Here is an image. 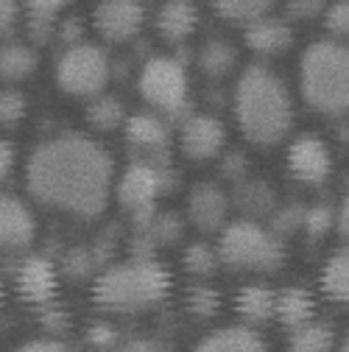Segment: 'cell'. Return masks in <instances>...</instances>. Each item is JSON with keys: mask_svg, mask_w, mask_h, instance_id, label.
I'll list each match as a JSON object with an SVG mask.
<instances>
[{"mask_svg": "<svg viewBox=\"0 0 349 352\" xmlns=\"http://www.w3.org/2000/svg\"><path fill=\"white\" fill-rule=\"evenodd\" d=\"M293 42V31L285 20L263 17L246 25V45L257 54H282Z\"/></svg>", "mask_w": 349, "mask_h": 352, "instance_id": "9a60e30c", "label": "cell"}, {"mask_svg": "<svg viewBox=\"0 0 349 352\" xmlns=\"http://www.w3.org/2000/svg\"><path fill=\"white\" fill-rule=\"evenodd\" d=\"M17 6L14 3H6V0H0V34H9L14 25H17Z\"/></svg>", "mask_w": 349, "mask_h": 352, "instance_id": "60d3db41", "label": "cell"}, {"mask_svg": "<svg viewBox=\"0 0 349 352\" xmlns=\"http://www.w3.org/2000/svg\"><path fill=\"white\" fill-rule=\"evenodd\" d=\"M12 165H14V146L6 143V140H0V182L9 176Z\"/></svg>", "mask_w": 349, "mask_h": 352, "instance_id": "7bdbcfd3", "label": "cell"}, {"mask_svg": "<svg viewBox=\"0 0 349 352\" xmlns=\"http://www.w3.org/2000/svg\"><path fill=\"white\" fill-rule=\"evenodd\" d=\"M0 302H3V285H0Z\"/></svg>", "mask_w": 349, "mask_h": 352, "instance_id": "c3c4849f", "label": "cell"}, {"mask_svg": "<svg viewBox=\"0 0 349 352\" xmlns=\"http://www.w3.org/2000/svg\"><path fill=\"white\" fill-rule=\"evenodd\" d=\"M302 96L324 115H341L349 107V54L341 42L322 39L304 51Z\"/></svg>", "mask_w": 349, "mask_h": 352, "instance_id": "3957f363", "label": "cell"}, {"mask_svg": "<svg viewBox=\"0 0 349 352\" xmlns=\"http://www.w3.org/2000/svg\"><path fill=\"white\" fill-rule=\"evenodd\" d=\"M25 96L17 90H3L0 93V123H17L25 118Z\"/></svg>", "mask_w": 349, "mask_h": 352, "instance_id": "4dcf8cb0", "label": "cell"}, {"mask_svg": "<svg viewBox=\"0 0 349 352\" xmlns=\"http://www.w3.org/2000/svg\"><path fill=\"white\" fill-rule=\"evenodd\" d=\"M87 120L101 131H112L126 120V112H123V104L117 98L104 96V98H95L90 104V109H87Z\"/></svg>", "mask_w": 349, "mask_h": 352, "instance_id": "4316f807", "label": "cell"}, {"mask_svg": "<svg viewBox=\"0 0 349 352\" xmlns=\"http://www.w3.org/2000/svg\"><path fill=\"white\" fill-rule=\"evenodd\" d=\"M288 168L296 179L308 182V185L324 182L333 170V157H330L327 143L313 138V135L299 138L288 151Z\"/></svg>", "mask_w": 349, "mask_h": 352, "instance_id": "9c48e42d", "label": "cell"}, {"mask_svg": "<svg viewBox=\"0 0 349 352\" xmlns=\"http://www.w3.org/2000/svg\"><path fill=\"white\" fill-rule=\"evenodd\" d=\"M54 28H56V23H36V20H28V34H31V39H36V42H48V39L54 36Z\"/></svg>", "mask_w": 349, "mask_h": 352, "instance_id": "ee69618b", "label": "cell"}, {"mask_svg": "<svg viewBox=\"0 0 349 352\" xmlns=\"http://www.w3.org/2000/svg\"><path fill=\"white\" fill-rule=\"evenodd\" d=\"M93 20H95V28L101 31L104 39L126 42L143 28L146 12L140 3H132V0H112V3H101L95 9Z\"/></svg>", "mask_w": 349, "mask_h": 352, "instance_id": "30bf717a", "label": "cell"}, {"mask_svg": "<svg viewBox=\"0 0 349 352\" xmlns=\"http://www.w3.org/2000/svg\"><path fill=\"white\" fill-rule=\"evenodd\" d=\"M42 322H45L48 330H65V327H67V314L59 311V307H51V311L42 316Z\"/></svg>", "mask_w": 349, "mask_h": 352, "instance_id": "f6af8a7d", "label": "cell"}, {"mask_svg": "<svg viewBox=\"0 0 349 352\" xmlns=\"http://www.w3.org/2000/svg\"><path fill=\"white\" fill-rule=\"evenodd\" d=\"M235 204L246 212V215H266L274 210V193L266 182L251 179V182H240L235 190Z\"/></svg>", "mask_w": 349, "mask_h": 352, "instance_id": "cb8c5ba5", "label": "cell"}, {"mask_svg": "<svg viewBox=\"0 0 349 352\" xmlns=\"http://www.w3.org/2000/svg\"><path fill=\"white\" fill-rule=\"evenodd\" d=\"M313 296L304 291V288H288L277 296V307H274V316L282 319V324L288 327H302L313 319Z\"/></svg>", "mask_w": 349, "mask_h": 352, "instance_id": "d6986e66", "label": "cell"}, {"mask_svg": "<svg viewBox=\"0 0 349 352\" xmlns=\"http://www.w3.org/2000/svg\"><path fill=\"white\" fill-rule=\"evenodd\" d=\"M109 56L98 45H78L67 48L56 65V78L65 93L73 96H98L109 81Z\"/></svg>", "mask_w": 349, "mask_h": 352, "instance_id": "8992f818", "label": "cell"}, {"mask_svg": "<svg viewBox=\"0 0 349 352\" xmlns=\"http://www.w3.org/2000/svg\"><path fill=\"white\" fill-rule=\"evenodd\" d=\"M341 352H346V341H344V346H341Z\"/></svg>", "mask_w": 349, "mask_h": 352, "instance_id": "681fc988", "label": "cell"}, {"mask_svg": "<svg viewBox=\"0 0 349 352\" xmlns=\"http://www.w3.org/2000/svg\"><path fill=\"white\" fill-rule=\"evenodd\" d=\"M277 307V294L266 285H246L238 294V311L249 322H269Z\"/></svg>", "mask_w": 349, "mask_h": 352, "instance_id": "ffe728a7", "label": "cell"}, {"mask_svg": "<svg viewBox=\"0 0 349 352\" xmlns=\"http://www.w3.org/2000/svg\"><path fill=\"white\" fill-rule=\"evenodd\" d=\"M36 224L31 210L14 199V196H0V249H20L34 241Z\"/></svg>", "mask_w": 349, "mask_h": 352, "instance_id": "7c38bea8", "label": "cell"}, {"mask_svg": "<svg viewBox=\"0 0 349 352\" xmlns=\"http://www.w3.org/2000/svg\"><path fill=\"white\" fill-rule=\"evenodd\" d=\"M322 9H324V6L319 3V0H299V3H291V6H288V12H291L293 17H302V20L319 17Z\"/></svg>", "mask_w": 349, "mask_h": 352, "instance_id": "f35d334b", "label": "cell"}, {"mask_svg": "<svg viewBox=\"0 0 349 352\" xmlns=\"http://www.w3.org/2000/svg\"><path fill=\"white\" fill-rule=\"evenodd\" d=\"M235 115L251 143L271 146L282 140L293 123V104L285 81L263 65L249 67L235 90Z\"/></svg>", "mask_w": 349, "mask_h": 352, "instance_id": "7a4b0ae2", "label": "cell"}, {"mask_svg": "<svg viewBox=\"0 0 349 352\" xmlns=\"http://www.w3.org/2000/svg\"><path fill=\"white\" fill-rule=\"evenodd\" d=\"M193 352H269L266 341L246 327H224L207 336Z\"/></svg>", "mask_w": 349, "mask_h": 352, "instance_id": "2e32d148", "label": "cell"}, {"mask_svg": "<svg viewBox=\"0 0 349 352\" xmlns=\"http://www.w3.org/2000/svg\"><path fill=\"white\" fill-rule=\"evenodd\" d=\"M227 210H229V199L218 185L201 182L190 190V218L199 230H218L224 224Z\"/></svg>", "mask_w": 349, "mask_h": 352, "instance_id": "4fadbf2b", "label": "cell"}, {"mask_svg": "<svg viewBox=\"0 0 349 352\" xmlns=\"http://www.w3.org/2000/svg\"><path fill=\"white\" fill-rule=\"evenodd\" d=\"M333 221H335V215H333V210L330 207H313V210H308L302 215V224H304V230H308L311 235H324L330 227H333Z\"/></svg>", "mask_w": 349, "mask_h": 352, "instance_id": "d6a6232c", "label": "cell"}, {"mask_svg": "<svg viewBox=\"0 0 349 352\" xmlns=\"http://www.w3.org/2000/svg\"><path fill=\"white\" fill-rule=\"evenodd\" d=\"M112 173L115 165L104 146L81 135H62L31 154L25 185L42 204L93 218L106 210Z\"/></svg>", "mask_w": 349, "mask_h": 352, "instance_id": "6da1fadb", "label": "cell"}, {"mask_svg": "<svg viewBox=\"0 0 349 352\" xmlns=\"http://www.w3.org/2000/svg\"><path fill=\"white\" fill-rule=\"evenodd\" d=\"M182 263L193 274H210L218 266V254L210 249V243H190L182 254Z\"/></svg>", "mask_w": 349, "mask_h": 352, "instance_id": "83f0119b", "label": "cell"}, {"mask_svg": "<svg viewBox=\"0 0 349 352\" xmlns=\"http://www.w3.org/2000/svg\"><path fill=\"white\" fill-rule=\"evenodd\" d=\"M335 346V333L330 324L322 322H308L293 330L291 336V352H333Z\"/></svg>", "mask_w": 349, "mask_h": 352, "instance_id": "7402d4cb", "label": "cell"}, {"mask_svg": "<svg viewBox=\"0 0 349 352\" xmlns=\"http://www.w3.org/2000/svg\"><path fill=\"white\" fill-rule=\"evenodd\" d=\"M188 307L196 316H215L218 307H221V296H218V291L210 285H196L188 294Z\"/></svg>", "mask_w": 349, "mask_h": 352, "instance_id": "f1b7e54d", "label": "cell"}, {"mask_svg": "<svg viewBox=\"0 0 349 352\" xmlns=\"http://www.w3.org/2000/svg\"><path fill=\"white\" fill-rule=\"evenodd\" d=\"M87 338H90V344L98 346V349H115L117 341H120L117 330H115L112 324H106V322L90 324V330H87Z\"/></svg>", "mask_w": 349, "mask_h": 352, "instance_id": "836d02e7", "label": "cell"}, {"mask_svg": "<svg viewBox=\"0 0 349 352\" xmlns=\"http://www.w3.org/2000/svg\"><path fill=\"white\" fill-rule=\"evenodd\" d=\"M324 23H327V31H330V34L344 36V34L349 31V6H346V3H335V6H330Z\"/></svg>", "mask_w": 349, "mask_h": 352, "instance_id": "e575fe53", "label": "cell"}, {"mask_svg": "<svg viewBox=\"0 0 349 352\" xmlns=\"http://www.w3.org/2000/svg\"><path fill=\"white\" fill-rule=\"evenodd\" d=\"M17 352H67V346H62L56 341H31V344L20 346Z\"/></svg>", "mask_w": 349, "mask_h": 352, "instance_id": "bcb514c9", "label": "cell"}, {"mask_svg": "<svg viewBox=\"0 0 349 352\" xmlns=\"http://www.w3.org/2000/svg\"><path fill=\"white\" fill-rule=\"evenodd\" d=\"M137 90L151 107H157L168 115H182V109L188 104V73H185L182 62L157 56V59L146 62L140 81H137Z\"/></svg>", "mask_w": 349, "mask_h": 352, "instance_id": "52a82bcc", "label": "cell"}, {"mask_svg": "<svg viewBox=\"0 0 349 352\" xmlns=\"http://www.w3.org/2000/svg\"><path fill=\"white\" fill-rule=\"evenodd\" d=\"M65 6L62 3H42V0H34L28 3V20H36V23H56L59 12Z\"/></svg>", "mask_w": 349, "mask_h": 352, "instance_id": "8d00e7d4", "label": "cell"}, {"mask_svg": "<svg viewBox=\"0 0 349 352\" xmlns=\"http://www.w3.org/2000/svg\"><path fill=\"white\" fill-rule=\"evenodd\" d=\"M59 39H62V42H67L70 48H73V45H78V39H81V23H78L76 17L65 20V25L59 28Z\"/></svg>", "mask_w": 349, "mask_h": 352, "instance_id": "b9f144b4", "label": "cell"}, {"mask_svg": "<svg viewBox=\"0 0 349 352\" xmlns=\"http://www.w3.org/2000/svg\"><path fill=\"white\" fill-rule=\"evenodd\" d=\"M269 9H271V3H266V0H227V3H215V12L224 20L243 23V25L263 20L269 14Z\"/></svg>", "mask_w": 349, "mask_h": 352, "instance_id": "484cf974", "label": "cell"}, {"mask_svg": "<svg viewBox=\"0 0 349 352\" xmlns=\"http://www.w3.org/2000/svg\"><path fill=\"white\" fill-rule=\"evenodd\" d=\"M126 138H128V143H135L137 148L159 151V148L168 146L170 131L154 115H132V118L126 120Z\"/></svg>", "mask_w": 349, "mask_h": 352, "instance_id": "ac0fdd59", "label": "cell"}, {"mask_svg": "<svg viewBox=\"0 0 349 352\" xmlns=\"http://www.w3.org/2000/svg\"><path fill=\"white\" fill-rule=\"evenodd\" d=\"M221 170H224L227 179H240V176L246 173V157H243L240 151H232V154L224 160Z\"/></svg>", "mask_w": 349, "mask_h": 352, "instance_id": "74e56055", "label": "cell"}, {"mask_svg": "<svg viewBox=\"0 0 349 352\" xmlns=\"http://www.w3.org/2000/svg\"><path fill=\"white\" fill-rule=\"evenodd\" d=\"M346 215H349V210H346V199H344V204L338 207V230H341V235H346V230H349V224H346Z\"/></svg>", "mask_w": 349, "mask_h": 352, "instance_id": "7dc6e473", "label": "cell"}, {"mask_svg": "<svg viewBox=\"0 0 349 352\" xmlns=\"http://www.w3.org/2000/svg\"><path fill=\"white\" fill-rule=\"evenodd\" d=\"M112 352H162V346L154 344V341H148V338H132V341L117 344Z\"/></svg>", "mask_w": 349, "mask_h": 352, "instance_id": "ab89813d", "label": "cell"}, {"mask_svg": "<svg viewBox=\"0 0 349 352\" xmlns=\"http://www.w3.org/2000/svg\"><path fill=\"white\" fill-rule=\"evenodd\" d=\"M322 291L330 302L349 299V257H346V252H338L327 260L324 274H322Z\"/></svg>", "mask_w": 349, "mask_h": 352, "instance_id": "603a6c76", "label": "cell"}, {"mask_svg": "<svg viewBox=\"0 0 349 352\" xmlns=\"http://www.w3.org/2000/svg\"><path fill=\"white\" fill-rule=\"evenodd\" d=\"M221 260L232 269L271 272L285 260L282 241L254 221H235L221 235Z\"/></svg>", "mask_w": 349, "mask_h": 352, "instance_id": "5b68a950", "label": "cell"}, {"mask_svg": "<svg viewBox=\"0 0 349 352\" xmlns=\"http://www.w3.org/2000/svg\"><path fill=\"white\" fill-rule=\"evenodd\" d=\"M235 62H238V54H235V48L229 45V42H224V39H210L207 45L201 48V54H199L201 70L207 76H215V78L227 76L235 67Z\"/></svg>", "mask_w": 349, "mask_h": 352, "instance_id": "d4e9b609", "label": "cell"}, {"mask_svg": "<svg viewBox=\"0 0 349 352\" xmlns=\"http://www.w3.org/2000/svg\"><path fill=\"white\" fill-rule=\"evenodd\" d=\"M227 129L218 118L210 115H193L182 126V148L193 160H210L224 148Z\"/></svg>", "mask_w": 349, "mask_h": 352, "instance_id": "8fae6325", "label": "cell"}, {"mask_svg": "<svg viewBox=\"0 0 349 352\" xmlns=\"http://www.w3.org/2000/svg\"><path fill=\"white\" fill-rule=\"evenodd\" d=\"M170 294V274L154 260H135L128 266L104 272L95 283V302L109 311H143Z\"/></svg>", "mask_w": 349, "mask_h": 352, "instance_id": "277c9868", "label": "cell"}, {"mask_svg": "<svg viewBox=\"0 0 349 352\" xmlns=\"http://www.w3.org/2000/svg\"><path fill=\"white\" fill-rule=\"evenodd\" d=\"M302 215H304V210H299V207H282V210H277L274 212V235L277 232H293L302 224Z\"/></svg>", "mask_w": 349, "mask_h": 352, "instance_id": "d590c367", "label": "cell"}, {"mask_svg": "<svg viewBox=\"0 0 349 352\" xmlns=\"http://www.w3.org/2000/svg\"><path fill=\"white\" fill-rule=\"evenodd\" d=\"M17 288L28 302H48L54 299L59 283L56 272L45 257H28L23 260V266L17 272Z\"/></svg>", "mask_w": 349, "mask_h": 352, "instance_id": "5bb4252c", "label": "cell"}, {"mask_svg": "<svg viewBox=\"0 0 349 352\" xmlns=\"http://www.w3.org/2000/svg\"><path fill=\"white\" fill-rule=\"evenodd\" d=\"M36 54L28 45H20V42H9V45L0 48V78L6 81H20L28 78L36 70Z\"/></svg>", "mask_w": 349, "mask_h": 352, "instance_id": "44dd1931", "label": "cell"}, {"mask_svg": "<svg viewBox=\"0 0 349 352\" xmlns=\"http://www.w3.org/2000/svg\"><path fill=\"white\" fill-rule=\"evenodd\" d=\"M165 185V176L159 168L148 165V162H137L128 165V170L123 173V179L117 185V196L120 204L135 212L137 224H151L154 215V199Z\"/></svg>", "mask_w": 349, "mask_h": 352, "instance_id": "ba28073f", "label": "cell"}, {"mask_svg": "<svg viewBox=\"0 0 349 352\" xmlns=\"http://www.w3.org/2000/svg\"><path fill=\"white\" fill-rule=\"evenodd\" d=\"M185 232V221L177 215V212H165V215H157L154 221H151V235L162 243H173V241H179Z\"/></svg>", "mask_w": 349, "mask_h": 352, "instance_id": "f546056e", "label": "cell"}, {"mask_svg": "<svg viewBox=\"0 0 349 352\" xmlns=\"http://www.w3.org/2000/svg\"><path fill=\"white\" fill-rule=\"evenodd\" d=\"M98 266V254L93 252H87V249H73L67 257H65V269L67 274L73 277H90Z\"/></svg>", "mask_w": 349, "mask_h": 352, "instance_id": "1f68e13d", "label": "cell"}, {"mask_svg": "<svg viewBox=\"0 0 349 352\" xmlns=\"http://www.w3.org/2000/svg\"><path fill=\"white\" fill-rule=\"evenodd\" d=\"M157 25H159V34L170 42H182L188 39L196 25H199V12L193 3H168L159 9V17H157Z\"/></svg>", "mask_w": 349, "mask_h": 352, "instance_id": "e0dca14e", "label": "cell"}]
</instances>
